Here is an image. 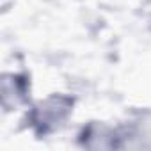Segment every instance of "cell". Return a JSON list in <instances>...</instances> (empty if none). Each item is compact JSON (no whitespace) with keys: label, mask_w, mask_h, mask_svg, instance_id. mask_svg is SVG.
I'll return each mask as SVG.
<instances>
[{"label":"cell","mask_w":151,"mask_h":151,"mask_svg":"<svg viewBox=\"0 0 151 151\" xmlns=\"http://www.w3.org/2000/svg\"><path fill=\"white\" fill-rule=\"evenodd\" d=\"M73 107V100L68 96H50L48 100L41 101L37 107L32 109V112L29 114V123L34 128L36 135L45 137L48 133H52L53 130H57L66 117L69 116Z\"/></svg>","instance_id":"cell-1"}]
</instances>
